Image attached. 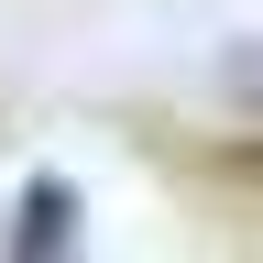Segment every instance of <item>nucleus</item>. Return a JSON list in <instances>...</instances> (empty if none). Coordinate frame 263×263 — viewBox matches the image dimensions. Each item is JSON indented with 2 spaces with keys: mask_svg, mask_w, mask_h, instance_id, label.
<instances>
[{
  "mask_svg": "<svg viewBox=\"0 0 263 263\" xmlns=\"http://www.w3.org/2000/svg\"><path fill=\"white\" fill-rule=\"evenodd\" d=\"M0 252H11V263L77 252V186H66V176H33V186H22V209H11V230H0Z\"/></svg>",
  "mask_w": 263,
  "mask_h": 263,
  "instance_id": "nucleus-1",
  "label": "nucleus"
}]
</instances>
